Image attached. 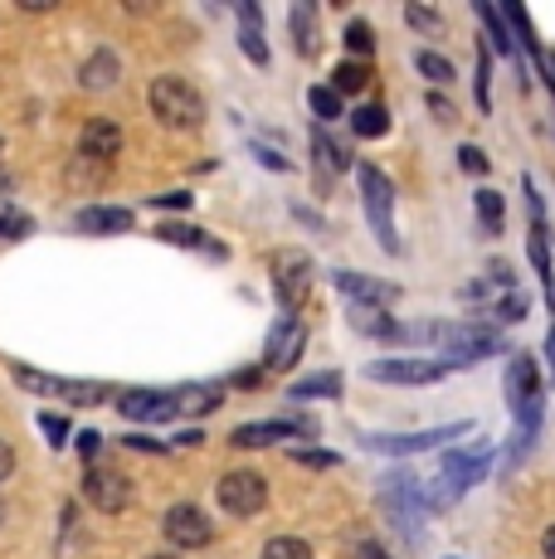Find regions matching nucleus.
Listing matches in <instances>:
<instances>
[{"label": "nucleus", "instance_id": "obj_22", "mask_svg": "<svg viewBox=\"0 0 555 559\" xmlns=\"http://www.w3.org/2000/svg\"><path fill=\"white\" fill-rule=\"evenodd\" d=\"M79 79H83V88H88V93L113 88V83H117V59H113L108 49H98V53H93V59L79 69Z\"/></svg>", "mask_w": 555, "mask_h": 559}, {"label": "nucleus", "instance_id": "obj_48", "mask_svg": "<svg viewBox=\"0 0 555 559\" xmlns=\"http://www.w3.org/2000/svg\"><path fill=\"white\" fill-rule=\"evenodd\" d=\"M541 63L551 69V88H555V53H541Z\"/></svg>", "mask_w": 555, "mask_h": 559}, {"label": "nucleus", "instance_id": "obj_19", "mask_svg": "<svg viewBox=\"0 0 555 559\" xmlns=\"http://www.w3.org/2000/svg\"><path fill=\"white\" fill-rule=\"evenodd\" d=\"M351 326L361 331V336H380V341H404V326H394L390 321V311H380V307H356L351 302Z\"/></svg>", "mask_w": 555, "mask_h": 559}, {"label": "nucleus", "instance_id": "obj_45", "mask_svg": "<svg viewBox=\"0 0 555 559\" xmlns=\"http://www.w3.org/2000/svg\"><path fill=\"white\" fill-rule=\"evenodd\" d=\"M127 443H132V448H146V453H162V443H156V438H127Z\"/></svg>", "mask_w": 555, "mask_h": 559}, {"label": "nucleus", "instance_id": "obj_23", "mask_svg": "<svg viewBox=\"0 0 555 559\" xmlns=\"http://www.w3.org/2000/svg\"><path fill=\"white\" fill-rule=\"evenodd\" d=\"M351 132H356L361 142H376V136L390 132V112H386L380 103H366L356 117H351Z\"/></svg>", "mask_w": 555, "mask_h": 559}, {"label": "nucleus", "instance_id": "obj_37", "mask_svg": "<svg viewBox=\"0 0 555 559\" xmlns=\"http://www.w3.org/2000/svg\"><path fill=\"white\" fill-rule=\"evenodd\" d=\"M458 160H463V170H473V176H483V170H487V156L477 152V146H463V152H458Z\"/></svg>", "mask_w": 555, "mask_h": 559}, {"label": "nucleus", "instance_id": "obj_26", "mask_svg": "<svg viewBox=\"0 0 555 559\" xmlns=\"http://www.w3.org/2000/svg\"><path fill=\"white\" fill-rule=\"evenodd\" d=\"M366 83H370V69H366V63H336L332 88L341 93V98H356V93H366Z\"/></svg>", "mask_w": 555, "mask_h": 559}, {"label": "nucleus", "instance_id": "obj_18", "mask_svg": "<svg viewBox=\"0 0 555 559\" xmlns=\"http://www.w3.org/2000/svg\"><path fill=\"white\" fill-rule=\"evenodd\" d=\"M287 25H293V45L303 59H317L322 49V29H317V10L312 5H293L287 10Z\"/></svg>", "mask_w": 555, "mask_h": 559}, {"label": "nucleus", "instance_id": "obj_36", "mask_svg": "<svg viewBox=\"0 0 555 559\" xmlns=\"http://www.w3.org/2000/svg\"><path fill=\"white\" fill-rule=\"evenodd\" d=\"M0 234H5V239H20V234H29V219L25 214H0Z\"/></svg>", "mask_w": 555, "mask_h": 559}, {"label": "nucleus", "instance_id": "obj_33", "mask_svg": "<svg viewBox=\"0 0 555 559\" xmlns=\"http://www.w3.org/2000/svg\"><path fill=\"white\" fill-rule=\"evenodd\" d=\"M404 20H410L414 29H429V35H439V29H444V20L434 15V10H424V5H410V10H404Z\"/></svg>", "mask_w": 555, "mask_h": 559}, {"label": "nucleus", "instance_id": "obj_47", "mask_svg": "<svg viewBox=\"0 0 555 559\" xmlns=\"http://www.w3.org/2000/svg\"><path fill=\"white\" fill-rule=\"evenodd\" d=\"M361 559H390L386 550H376V545H361Z\"/></svg>", "mask_w": 555, "mask_h": 559}, {"label": "nucleus", "instance_id": "obj_9", "mask_svg": "<svg viewBox=\"0 0 555 559\" xmlns=\"http://www.w3.org/2000/svg\"><path fill=\"white\" fill-rule=\"evenodd\" d=\"M473 424H453V428H429V433H370L361 438V448H370V453H390V457H404V453H429V448L448 443V438L468 433Z\"/></svg>", "mask_w": 555, "mask_h": 559}, {"label": "nucleus", "instance_id": "obj_14", "mask_svg": "<svg viewBox=\"0 0 555 559\" xmlns=\"http://www.w3.org/2000/svg\"><path fill=\"white\" fill-rule=\"evenodd\" d=\"M117 152H122V127H117L113 117H88V127H83V136H79V156L113 166Z\"/></svg>", "mask_w": 555, "mask_h": 559}, {"label": "nucleus", "instance_id": "obj_5", "mask_svg": "<svg viewBox=\"0 0 555 559\" xmlns=\"http://www.w3.org/2000/svg\"><path fill=\"white\" fill-rule=\"evenodd\" d=\"M15 384L29 394H49V400H69V404H103L108 390L93 380H59V374L45 370H29V365H15Z\"/></svg>", "mask_w": 555, "mask_h": 559}, {"label": "nucleus", "instance_id": "obj_46", "mask_svg": "<svg viewBox=\"0 0 555 559\" xmlns=\"http://www.w3.org/2000/svg\"><path fill=\"white\" fill-rule=\"evenodd\" d=\"M429 107H434V112H439V117H444V122H448V117H453V107H448V103L439 98V93H434V98H429Z\"/></svg>", "mask_w": 555, "mask_h": 559}, {"label": "nucleus", "instance_id": "obj_40", "mask_svg": "<svg viewBox=\"0 0 555 559\" xmlns=\"http://www.w3.org/2000/svg\"><path fill=\"white\" fill-rule=\"evenodd\" d=\"M229 384H234V390H253V384H263V365H259V370H239Z\"/></svg>", "mask_w": 555, "mask_h": 559}, {"label": "nucleus", "instance_id": "obj_16", "mask_svg": "<svg viewBox=\"0 0 555 559\" xmlns=\"http://www.w3.org/2000/svg\"><path fill=\"white\" fill-rule=\"evenodd\" d=\"M303 433H312V424H244L234 428V448H273Z\"/></svg>", "mask_w": 555, "mask_h": 559}, {"label": "nucleus", "instance_id": "obj_43", "mask_svg": "<svg viewBox=\"0 0 555 559\" xmlns=\"http://www.w3.org/2000/svg\"><path fill=\"white\" fill-rule=\"evenodd\" d=\"M156 204H170V210H180V204H190V195H180V190H170V195H156Z\"/></svg>", "mask_w": 555, "mask_h": 559}, {"label": "nucleus", "instance_id": "obj_25", "mask_svg": "<svg viewBox=\"0 0 555 559\" xmlns=\"http://www.w3.org/2000/svg\"><path fill=\"white\" fill-rule=\"evenodd\" d=\"M332 394H341V374H336V370L307 374V380L293 384V400H332Z\"/></svg>", "mask_w": 555, "mask_h": 559}, {"label": "nucleus", "instance_id": "obj_30", "mask_svg": "<svg viewBox=\"0 0 555 559\" xmlns=\"http://www.w3.org/2000/svg\"><path fill=\"white\" fill-rule=\"evenodd\" d=\"M346 49L356 53V63L366 59L370 49H376V35H370V25H366V20H351V25H346Z\"/></svg>", "mask_w": 555, "mask_h": 559}, {"label": "nucleus", "instance_id": "obj_42", "mask_svg": "<svg viewBox=\"0 0 555 559\" xmlns=\"http://www.w3.org/2000/svg\"><path fill=\"white\" fill-rule=\"evenodd\" d=\"M79 453H83V457L98 453V433H83V438H79Z\"/></svg>", "mask_w": 555, "mask_h": 559}, {"label": "nucleus", "instance_id": "obj_41", "mask_svg": "<svg viewBox=\"0 0 555 559\" xmlns=\"http://www.w3.org/2000/svg\"><path fill=\"white\" fill-rule=\"evenodd\" d=\"M10 472H15V453H10V443H5V438H0V481H5Z\"/></svg>", "mask_w": 555, "mask_h": 559}, {"label": "nucleus", "instance_id": "obj_3", "mask_svg": "<svg viewBox=\"0 0 555 559\" xmlns=\"http://www.w3.org/2000/svg\"><path fill=\"white\" fill-rule=\"evenodd\" d=\"M507 404L511 414L521 418V433H536L541 424V374H536V360L531 356H517L507 365Z\"/></svg>", "mask_w": 555, "mask_h": 559}, {"label": "nucleus", "instance_id": "obj_15", "mask_svg": "<svg viewBox=\"0 0 555 559\" xmlns=\"http://www.w3.org/2000/svg\"><path fill=\"white\" fill-rule=\"evenodd\" d=\"M336 287L356 307H390L394 297H400V287H394V283H380V277H366V273H351V267H341V273H336Z\"/></svg>", "mask_w": 555, "mask_h": 559}, {"label": "nucleus", "instance_id": "obj_1", "mask_svg": "<svg viewBox=\"0 0 555 559\" xmlns=\"http://www.w3.org/2000/svg\"><path fill=\"white\" fill-rule=\"evenodd\" d=\"M152 112L162 117L166 127H200L205 122V98L190 88L186 79H156L152 83Z\"/></svg>", "mask_w": 555, "mask_h": 559}, {"label": "nucleus", "instance_id": "obj_29", "mask_svg": "<svg viewBox=\"0 0 555 559\" xmlns=\"http://www.w3.org/2000/svg\"><path fill=\"white\" fill-rule=\"evenodd\" d=\"M477 214H483L487 234H501V195L497 190H477Z\"/></svg>", "mask_w": 555, "mask_h": 559}, {"label": "nucleus", "instance_id": "obj_24", "mask_svg": "<svg viewBox=\"0 0 555 559\" xmlns=\"http://www.w3.org/2000/svg\"><path fill=\"white\" fill-rule=\"evenodd\" d=\"M220 400H224V384H190V390L176 394L180 414H210Z\"/></svg>", "mask_w": 555, "mask_h": 559}, {"label": "nucleus", "instance_id": "obj_7", "mask_svg": "<svg viewBox=\"0 0 555 559\" xmlns=\"http://www.w3.org/2000/svg\"><path fill=\"white\" fill-rule=\"evenodd\" d=\"M361 200H366V214H370V229H376V239L386 243L394 253L400 249V239H394V224H390V180L380 176L376 166H361Z\"/></svg>", "mask_w": 555, "mask_h": 559}, {"label": "nucleus", "instance_id": "obj_20", "mask_svg": "<svg viewBox=\"0 0 555 559\" xmlns=\"http://www.w3.org/2000/svg\"><path fill=\"white\" fill-rule=\"evenodd\" d=\"M239 45H244V53H249L253 63H269V45H263V15H259V5H249V0L239 5Z\"/></svg>", "mask_w": 555, "mask_h": 559}, {"label": "nucleus", "instance_id": "obj_28", "mask_svg": "<svg viewBox=\"0 0 555 559\" xmlns=\"http://www.w3.org/2000/svg\"><path fill=\"white\" fill-rule=\"evenodd\" d=\"M307 103H312V112L322 117V122H336L341 117V93L336 88H312L307 93Z\"/></svg>", "mask_w": 555, "mask_h": 559}, {"label": "nucleus", "instance_id": "obj_6", "mask_svg": "<svg viewBox=\"0 0 555 559\" xmlns=\"http://www.w3.org/2000/svg\"><path fill=\"white\" fill-rule=\"evenodd\" d=\"M215 497H220V507H224V511L239 515V521H244V515H253V511L269 507V481H263L259 472L239 467V472H229V477H220Z\"/></svg>", "mask_w": 555, "mask_h": 559}, {"label": "nucleus", "instance_id": "obj_44", "mask_svg": "<svg viewBox=\"0 0 555 559\" xmlns=\"http://www.w3.org/2000/svg\"><path fill=\"white\" fill-rule=\"evenodd\" d=\"M541 555H546V559H555V525H551L546 535H541Z\"/></svg>", "mask_w": 555, "mask_h": 559}, {"label": "nucleus", "instance_id": "obj_39", "mask_svg": "<svg viewBox=\"0 0 555 559\" xmlns=\"http://www.w3.org/2000/svg\"><path fill=\"white\" fill-rule=\"evenodd\" d=\"M487 53H477V107H487Z\"/></svg>", "mask_w": 555, "mask_h": 559}, {"label": "nucleus", "instance_id": "obj_8", "mask_svg": "<svg viewBox=\"0 0 555 559\" xmlns=\"http://www.w3.org/2000/svg\"><path fill=\"white\" fill-rule=\"evenodd\" d=\"M162 531H166L170 545H180V550H205V545L215 540V525H210V515L200 511V507H190V501H180V507L166 511Z\"/></svg>", "mask_w": 555, "mask_h": 559}, {"label": "nucleus", "instance_id": "obj_32", "mask_svg": "<svg viewBox=\"0 0 555 559\" xmlns=\"http://www.w3.org/2000/svg\"><path fill=\"white\" fill-rule=\"evenodd\" d=\"M477 15H483V25H487V35H493V45L497 53H511V39H507V29H501V15L493 5H477Z\"/></svg>", "mask_w": 555, "mask_h": 559}, {"label": "nucleus", "instance_id": "obj_27", "mask_svg": "<svg viewBox=\"0 0 555 559\" xmlns=\"http://www.w3.org/2000/svg\"><path fill=\"white\" fill-rule=\"evenodd\" d=\"M263 559H312V545L297 540V535H278L263 545Z\"/></svg>", "mask_w": 555, "mask_h": 559}, {"label": "nucleus", "instance_id": "obj_11", "mask_svg": "<svg viewBox=\"0 0 555 559\" xmlns=\"http://www.w3.org/2000/svg\"><path fill=\"white\" fill-rule=\"evenodd\" d=\"M117 408L132 424H166V418L180 414L176 394H166V390H127V394H117Z\"/></svg>", "mask_w": 555, "mask_h": 559}, {"label": "nucleus", "instance_id": "obj_21", "mask_svg": "<svg viewBox=\"0 0 555 559\" xmlns=\"http://www.w3.org/2000/svg\"><path fill=\"white\" fill-rule=\"evenodd\" d=\"M156 239H162V243H180V249H200L210 258H224L220 243L205 239V229H196V224H156Z\"/></svg>", "mask_w": 555, "mask_h": 559}, {"label": "nucleus", "instance_id": "obj_12", "mask_svg": "<svg viewBox=\"0 0 555 559\" xmlns=\"http://www.w3.org/2000/svg\"><path fill=\"white\" fill-rule=\"evenodd\" d=\"M83 497H88L98 511H127L132 507V481L113 467H88V477H83Z\"/></svg>", "mask_w": 555, "mask_h": 559}, {"label": "nucleus", "instance_id": "obj_31", "mask_svg": "<svg viewBox=\"0 0 555 559\" xmlns=\"http://www.w3.org/2000/svg\"><path fill=\"white\" fill-rule=\"evenodd\" d=\"M420 73L424 79H434V83H453V63L439 59V53H429V49L420 53Z\"/></svg>", "mask_w": 555, "mask_h": 559}, {"label": "nucleus", "instance_id": "obj_35", "mask_svg": "<svg viewBox=\"0 0 555 559\" xmlns=\"http://www.w3.org/2000/svg\"><path fill=\"white\" fill-rule=\"evenodd\" d=\"M39 428H45V438H49V443H55V448H63V443H69V418H59V414H45V418H39Z\"/></svg>", "mask_w": 555, "mask_h": 559}, {"label": "nucleus", "instance_id": "obj_49", "mask_svg": "<svg viewBox=\"0 0 555 559\" xmlns=\"http://www.w3.org/2000/svg\"><path fill=\"white\" fill-rule=\"evenodd\" d=\"M152 559H180V555H152Z\"/></svg>", "mask_w": 555, "mask_h": 559}, {"label": "nucleus", "instance_id": "obj_13", "mask_svg": "<svg viewBox=\"0 0 555 559\" xmlns=\"http://www.w3.org/2000/svg\"><path fill=\"white\" fill-rule=\"evenodd\" d=\"M370 380H386V384H434L448 374L444 360H376L366 365Z\"/></svg>", "mask_w": 555, "mask_h": 559}, {"label": "nucleus", "instance_id": "obj_17", "mask_svg": "<svg viewBox=\"0 0 555 559\" xmlns=\"http://www.w3.org/2000/svg\"><path fill=\"white\" fill-rule=\"evenodd\" d=\"M79 224L83 234H127L132 229V210H117V204H88V210H79Z\"/></svg>", "mask_w": 555, "mask_h": 559}, {"label": "nucleus", "instance_id": "obj_10", "mask_svg": "<svg viewBox=\"0 0 555 559\" xmlns=\"http://www.w3.org/2000/svg\"><path fill=\"white\" fill-rule=\"evenodd\" d=\"M307 346V326L297 317H278L269 331V346H263V370H293L297 356Z\"/></svg>", "mask_w": 555, "mask_h": 559}, {"label": "nucleus", "instance_id": "obj_38", "mask_svg": "<svg viewBox=\"0 0 555 559\" xmlns=\"http://www.w3.org/2000/svg\"><path fill=\"white\" fill-rule=\"evenodd\" d=\"M297 467H317V472H322V467H336V457L332 453H297Z\"/></svg>", "mask_w": 555, "mask_h": 559}, {"label": "nucleus", "instance_id": "obj_4", "mask_svg": "<svg viewBox=\"0 0 555 559\" xmlns=\"http://www.w3.org/2000/svg\"><path fill=\"white\" fill-rule=\"evenodd\" d=\"M269 277H273L278 302H283L287 311L303 307L307 302V287H312V258H307L303 249H278L269 258Z\"/></svg>", "mask_w": 555, "mask_h": 559}, {"label": "nucleus", "instance_id": "obj_50", "mask_svg": "<svg viewBox=\"0 0 555 559\" xmlns=\"http://www.w3.org/2000/svg\"><path fill=\"white\" fill-rule=\"evenodd\" d=\"M0 515H5V501H0Z\"/></svg>", "mask_w": 555, "mask_h": 559}, {"label": "nucleus", "instance_id": "obj_34", "mask_svg": "<svg viewBox=\"0 0 555 559\" xmlns=\"http://www.w3.org/2000/svg\"><path fill=\"white\" fill-rule=\"evenodd\" d=\"M312 146H317V152H322V160H327V166H332V170H346V166H351V156L341 152V146H332V142H327L322 132L312 136Z\"/></svg>", "mask_w": 555, "mask_h": 559}, {"label": "nucleus", "instance_id": "obj_2", "mask_svg": "<svg viewBox=\"0 0 555 559\" xmlns=\"http://www.w3.org/2000/svg\"><path fill=\"white\" fill-rule=\"evenodd\" d=\"M483 472H487V453H483V448H477V453H448L444 467H439V481L429 487V511L453 507V501L463 497L473 481H483Z\"/></svg>", "mask_w": 555, "mask_h": 559}]
</instances>
